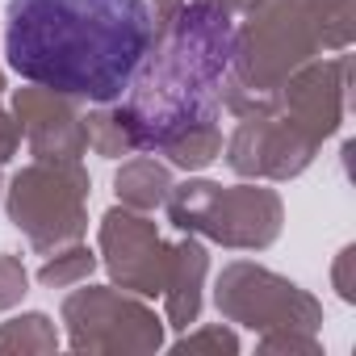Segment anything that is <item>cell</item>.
I'll return each instance as SVG.
<instances>
[{"label": "cell", "mask_w": 356, "mask_h": 356, "mask_svg": "<svg viewBox=\"0 0 356 356\" xmlns=\"http://www.w3.org/2000/svg\"><path fill=\"white\" fill-rule=\"evenodd\" d=\"M147 0H5L9 67L80 101H118L151 51Z\"/></svg>", "instance_id": "obj_1"}]
</instances>
